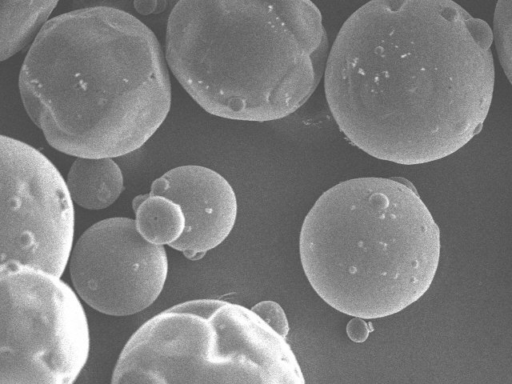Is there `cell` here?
<instances>
[{"mask_svg":"<svg viewBox=\"0 0 512 384\" xmlns=\"http://www.w3.org/2000/svg\"><path fill=\"white\" fill-rule=\"evenodd\" d=\"M111 384H305L287 342L250 309L221 299L176 304L123 347Z\"/></svg>","mask_w":512,"mask_h":384,"instance_id":"cell-5","label":"cell"},{"mask_svg":"<svg viewBox=\"0 0 512 384\" xmlns=\"http://www.w3.org/2000/svg\"><path fill=\"white\" fill-rule=\"evenodd\" d=\"M70 276L77 295L112 316L143 311L159 297L167 274L163 246L146 241L134 219L112 217L90 226L71 248Z\"/></svg>","mask_w":512,"mask_h":384,"instance_id":"cell-8","label":"cell"},{"mask_svg":"<svg viewBox=\"0 0 512 384\" xmlns=\"http://www.w3.org/2000/svg\"><path fill=\"white\" fill-rule=\"evenodd\" d=\"M132 208L138 232L152 244L170 246L184 230L180 207L166 197L150 193L138 195L132 201Z\"/></svg>","mask_w":512,"mask_h":384,"instance_id":"cell-12","label":"cell"},{"mask_svg":"<svg viewBox=\"0 0 512 384\" xmlns=\"http://www.w3.org/2000/svg\"><path fill=\"white\" fill-rule=\"evenodd\" d=\"M492 30L453 1L374 0L344 22L324 89L340 131L380 159H443L482 128L494 91Z\"/></svg>","mask_w":512,"mask_h":384,"instance_id":"cell-1","label":"cell"},{"mask_svg":"<svg viewBox=\"0 0 512 384\" xmlns=\"http://www.w3.org/2000/svg\"><path fill=\"white\" fill-rule=\"evenodd\" d=\"M165 59L207 113L267 122L298 110L325 71L328 38L307 0H180L166 27Z\"/></svg>","mask_w":512,"mask_h":384,"instance_id":"cell-3","label":"cell"},{"mask_svg":"<svg viewBox=\"0 0 512 384\" xmlns=\"http://www.w3.org/2000/svg\"><path fill=\"white\" fill-rule=\"evenodd\" d=\"M89 350L87 317L70 286L34 266L0 265V384H74Z\"/></svg>","mask_w":512,"mask_h":384,"instance_id":"cell-6","label":"cell"},{"mask_svg":"<svg viewBox=\"0 0 512 384\" xmlns=\"http://www.w3.org/2000/svg\"><path fill=\"white\" fill-rule=\"evenodd\" d=\"M150 194L176 203L184 216L181 236L170 245L191 260L202 258L231 233L237 218V198L218 172L200 165H182L155 179Z\"/></svg>","mask_w":512,"mask_h":384,"instance_id":"cell-9","label":"cell"},{"mask_svg":"<svg viewBox=\"0 0 512 384\" xmlns=\"http://www.w3.org/2000/svg\"><path fill=\"white\" fill-rule=\"evenodd\" d=\"M19 91L47 142L77 158L138 150L172 101L158 38L132 14L109 6L47 20L23 61Z\"/></svg>","mask_w":512,"mask_h":384,"instance_id":"cell-2","label":"cell"},{"mask_svg":"<svg viewBox=\"0 0 512 384\" xmlns=\"http://www.w3.org/2000/svg\"><path fill=\"white\" fill-rule=\"evenodd\" d=\"M72 202L100 210L112 205L124 189V178L113 158H82L72 163L65 181Z\"/></svg>","mask_w":512,"mask_h":384,"instance_id":"cell-10","label":"cell"},{"mask_svg":"<svg viewBox=\"0 0 512 384\" xmlns=\"http://www.w3.org/2000/svg\"><path fill=\"white\" fill-rule=\"evenodd\" d=\"M372 330L373 328L370 322L367 323L364 319L356 317H354L346 327L349 338L356 343L364 342Z\"/></svg>","mask_w":512,"mask_h":384,"instance_id":"cell-15","label":"cell"},{"mask_svg":"<svg viewBox=\"0 0 512 384\" xmlns=\"http://www.w3.org/2000/svg\"><path fill=\"white\" fill-rule=\"evenodd\" d=\"M440 229L403 178L359 177L326 190L299 236L304 273L341 313L361 319L396 314L431 286Z\"/></svg>","mask_w":512,"mask_h":384,"instance_id":"cell-4","label":"cell"},{"mask_svg":"<svg viewBox=\"0 0 512 384\" xmlns=\"http://www.w3.org/2000/svg\"><path fill=\"white\" fill-rule=\"evenodd\" d=\"M250 310L272 330L286 338L289 332V323L284 310L277 302L270 300L261 301Z\"/></svg>","mask_w":512,"mask_h":384,"instance_id":"cell-14","label":"cell"},{"mask_svg":"<svg viewBox=\"0 0 512 384\" xmlns=\"http://www.w3.org/2000/svg\"><path fill=\"white\" fill-rule=\"evenodd\" d=\"M511 7L510 0L497 2L492 31L498 58L509 82H511Z\"/></svg>","mask_w":512,"mask_h":384,"instance_id":"cell-13","label":"cell"},{"mask_svg":"<svg viewBox=\"0 0 512 384\" xmlns=\"http://www.w3.org/2000/svg\"><path fill=\"white\" fill-rule=\"evenodd\" d=\"M56 6L57 1H0V61L29 44Z\"/></svg>","mask_w":512,"mask_h":384,"instance_id":"cell-11","label":"cell"},{"mask_svg":"<svg viewBox=\"0 0 512 384\" xmlns=\"http://www.w3.org/2000/svg\"><path fill=\"white\" fill-rule=\"evenodd\" d=\"M74 235L73 202L40 151L0 135V265L20 262L61 276Z\"/></svg>","mask_w":512,"mask_h":384,"instance_id":"cell-7","label":"cell"},{"mask_svg":"<svg viewBox=\"0 0 512 384\" xmlns=\"http://www.w3.org/2000/svg\"><path fill=\"white\" fill-rule=\"evenodd\" d=\"M160 3L161 2H158V1H148V0L141 1L140 0V1H135L133 4L138 13H140L142 15H148L151 13L158 12L157 11L158 8H160V10L165 9L164 7H159Z\"/></svg>","mask_w":512,"mask_h":384,"instance_id":"cell-16","label":"cell"}]
</instances>
